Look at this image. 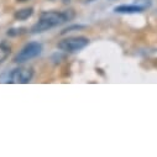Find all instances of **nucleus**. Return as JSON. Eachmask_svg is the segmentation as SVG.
I'll list each match as a JSON object with an SVG mask.
<instances>
[{"mask_svg": "<svg viewBox=\"0 0 157 157\" xmlns=\"http://www.w3.org/2000/svg\"><path fill=\"white\" fill-rule=\"evenodd\" d=\"M17 2H21V3H24V2H27V0H17Z\"/></svg>", "mask_w": 157, "mask_h": 157, "instance_id": "obj_11", "label": "nucleus"}, {"mask_svg": "<svg viewBox=\"0 0 157 157\" xmlns=\"http://www.w3.org/2000/svg\"><path fill=\"white\" fill-rule=\"evenodd\" d=\"M115 13H120V14H135V13H141L144 11L142 8H140L139 5L134 4V5H120L116 6L114 9Z\"/></svg>", "mask_w": 157, "mask_h": 157, "instance_id": "obj_4", "label": "nucleus"}, {"mask_svg": "<svg viewBox=\"0 0 157 157\" xmlns=\"http://www.w3.org/2000/svg\"><path fill=\"white\" fill-rule=\"evenodd\" d=\"M89 44V40L84 36H73V37H68L64 40L58 42V48L68 52V53H74L83 50L84 47H87Z\"/></svg>", "mask_w": 157, "mask_h": 157, "instance_id": "obj_1", "label": "nucleus"}, {"mask_svg": "<svg viewBox=\"0 0 157 157\" xmlns=\"http://www.w3.org/2000/svg\"><path fill=\"white\" fill-rule=\"evenodd\" d=\"M10 55V46L6 44H0V63H3Z\"/></svg>", "mask_w": 157, "mask_h": 157, "instance_id": "obj_7", "label": "nucleus"}, {"mask_svg": "<svg viewBox=\"0 0 157 157\" xmlns=\"http://www.w3.org/2000/svg\"><path fill=\"white\" fill-rule=\"evenodd\" d=\"M41 52H42L41 44H38V42H30L15 56L14 61L16 63H24L26 61H30V59L37 57Z\"/></svg>", "mask_w": 157, "mask_h": 157, "instance_id": "obj_2", "label": "nucleus"}, {"mask_svg": "<svg viewBox=\"0 0 157 157\" xmlns=\"http://www.w3.org/2000/svg\"><path fill=\"white\" fill-rule=\"evenodd\" d=\"M84 26L83 25H74V26H69V27H67V29H64L63 31H62V35L63 33H67V32H71V31H73V30H81V29H83Z\"/></svg>", "mask_w": 157, "mask_h": 157, "instance_id": "obj_10", "label": "nucleus"}, {"mask_svg": "<svg viewBox=\"0 0 157 157\" xmlns=\"http://www.w3.org/2000/svg\"><path fill=\"white\" fill-rule=\"evenodd\" d=\"M33 77V71L31 67H19L15 68L10 73V83H16V84H26L29 83Z\"/></svg>", "mask_w": 157, "mask_h": 157, "instance_id": "obj_3", "label": "nucleus"}, {"mask_svg": "<svg viewBox=\"0 0 157 157\" xmlns=\"http://www.w3.org/2000/svg\"><path fill=\"white\" fill-rule=\"evenodd\" d=\"M33 14V9L32 8H25V9H21V10H17L15 13V19L19 20V21H24V20H27L29 17H31Z\"/></svg>", "mask_w": 157, "mask_h": 157, "instance_id": "obj_5", "label": "nucleus"}, {"mask_svg": "<svg viewBox=\"0 0 157 157\" xmlns=\"http://www.w3.org/2000/svg\"><path fill=\"white\" fill-rule=\"evenodd\" d=\"M135 4H136V5H139L140 8H142V9L145 10V9L150 8L151 2H150V0H136V3H135Z\"/></svg>", "mask_w": 157, "mask_h": 157, "instance_id": "obj_9", "label": "nucleus"}, {"mask_svg": "<svg viewBox=\"0 0 157 157\" xmlns=\"http://www.w3.org/2000/svg\"><path fill=\"white\" fill-rule=\"evenodd\" d=\"M48 29H51V25L47 24V22L44 21V20H40V21L36 22V24L31 27V32H32V33L44 32V31H46V30H48Z\"/></svg>", "mask_w": 157, "mask_h": 157, "instance_id": "obj_6", "label": "nucleus"}, {"mask_svg": "<svg viewBox=\"0 0 157 157\" xmlns=\"http://www.w3.org/2000/svg\"><path fill=\"white\" fill-rule=\"evenodd\" d=\"M26 31L25 27H20V29H11L8 31V36H17V35H22Z\"/></svg>", "mask_w": 157, "mask_h": 157, "instance_id": "obj_8", "label": "nucleus"}]
</instances>
